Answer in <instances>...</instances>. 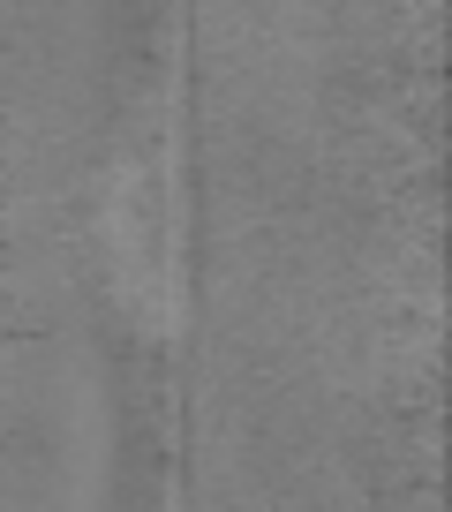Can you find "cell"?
<instances>
[{"mask_svg":"<svg viewBox=\"0 0 452 512\" xmlns=\"http://www.w3.org/2000/svg\"><path fill=\"white\" fill-rule=\"evenodd\" d=\"M98 234H106V272L113 294L144 324L181 317V128L174 106H136L129 136L106 166L98 196Z\"/></svg>","mask_w":452,"mask_h":512,"instance_id":"obj_1","label":"cell"}]
</instances>
